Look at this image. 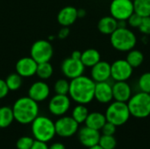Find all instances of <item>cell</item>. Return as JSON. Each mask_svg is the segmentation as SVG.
I'll use <instances>...</instances> for the list:
<instances>
[{"mask_svg":"<svg viewBox=\"0 0 150 149\" xmlns=\"http://www.w3.org/2000/svg\"><path fill=\"white\" fill-rule=\"evenodd\" d=\"M144 54L142 51L134 48L127 52L126 60L134 68H135L142 66L144 61Z\"/></svg>","mask_w":150,"mask_h":149,"instance_id":"cell-23","label":"cell"},{"mask_svg":"<svg viewBox=\"0 0 150 149\" xmlns=\"http://www.w3.org/2000/svg\"><path fill=\"white\" fill-rule=\"evenodd\" d=\"M50 88L49 85L43 80H39L33 83L27 92V96L37 103L43 102L49 97Z\"/></svg>","mask_w":150,"mask_h":149,"instance_id":"cell-13","label":"cell"},{"mask_svg":"<svg viewBox=\"0 0 150 149\" xmlns=\"http://www.w3.org/2000/svg\"><path fill=\"white\" fill-rule=\"evenodd\" d=\"M85 70L84 65L81 60H76L71 57H68L62 61L61 64V71L63 76L71 80L83 75Z\"/></svg>","mask_w":150,"mask_h":149,"instance_id":"cell-12","label":"cell"},{"mask_svg":"<svg viewBox=\"0 0 150 149\" xmlns=\"http://www.w3.org/2000/svg\"><path fill=\"white\" fill-rule=\"evenodd\" d=\"M70 105L71 99L69 95L55 94L49 100L48 111L54 116L62 117L69 112Z\"/></svg>","mask_w":150,"mask_h":149,"instance_id":"cell-11","label":"cell"},{"mask_svg":"<svg viewBox=\"0 0 150 149\" xmlns=\"http://www.w3.org/2000/svg\"><path fill=\"white\" fill-rule=\"evenodd\" d=\"M110 42L115 50L119 52H128L135 48L137 36L127 27H118L110 35Z\"/></svg>","mask_w":150,"mask_h":149,"instance_id":"cell-3","label":"cell"},{"mask_svg":"<svg viewBox=\"0 0 150 149\" xmlns=\"http://www.w3.org/2000/svg\"><path fill=\"white\" fill-rule=\"evenodd\" d=\"M31 131L36 141L48 142L55 136L54 122L47 116L39 115L31 123Z\"/></svg>","mask_w":150,"mask_h":149,"instance_id":"cell-4","label":"cell"},{"mask_svg":"<svg viewBox=\"0 0 150 149\" xmlns=\"http://www.w3.org/2000/svg\"><path fill=\"white\" fill-rule=\"evenodd\" d=\"M9 92H10V90L6 85L5 81L4 79L0 78V99H3L5 97H7Z\"/></svg>","mask_w":150,"mask_h":149,"instance_id":"cell-36","label":"cell"},{"mask_svg":"<svg viewBox=\"0 0 150 149\" xmlns=\"http://www.w3.org/2000/svg\"><path fill=\"white\" fill-rule=\"evenodd\" d=\"M54 39H55V37H54V36H53V35H51V36H50V37L48 38V40H49V41L51 42V41H52V40H54Z\"/></svg>","mask_w":150,"mask_h":149,"instance_id":"cell-44","label":"cell"},{"mask_svg":"<svg viewBox=\"0 0 150 149\" xmlns=\"http://www.w3.org/2000/svg\"><path fill=\"white\" fill-rule=\"evenodd\" d=\"M34 140L29 136H22L16 142L17 149H31Z\"/></svg>","mask_w":150,"mask_h":149,"instance_id":"cell-32","label":"cell"},{"mask_svg":"<svg viewBox=\"0 0 150 149\" xmlns=\"http://www.w3.org/2000/svg\"><path fill=\"white\" fill-rule=\"evenodd\" d=\"M81 55H82V52H80L79 50H75L71 53L70 57L76 60H80L81 59Z\"/></svg>","mask_w":150,"mask_h":149,"instance_id":"cell-40","label":"cell"},{"mask_svg":"<svg viewBox=\"0 0 150 149\" xmlns=\"http://www.w3.org/2000/svg\"><path fill=\"white\" fill-rule=\"evenodd\" d=\"M86 16V11L83 8H80V9H77V17L78 18H84Z\"/></svg>","mask_w":150,"mask_h":149,"instance_id":"cell-41","label":"cell"},{"mask_svg":"<svg viewBox=\"0 0 150 149\" xmlns=\"http://www.w3.org/2000/svg\"><path fill=\"white\" fill-rule=\"evenodd\" d=\"M31 149H48V146H47V142L34 140V142H33Z\"/></svg>","mask_w":150,"mask_h":149,"instance_id":"cell-38","label":"cell"},{"mask_svg":"<svg viewBox=\"0 0 150 149\" xmlns=\"http://www.w3.org/2000/svg\"><path fill=\"white\" fill-rule=\"evenodd\" d=\"M109 11L110 15L117 21H127L134 12L133 0H112Z\"/></svg>","mask_w":150,"mask_h":149,"instance_id":"cell-8","label":"cell"},{"mask_svg":"<svg viewBox=\"0 0 150 149\" xmlns=\"http://www.w3.org/2000/svg\"><path fill=\"white\" fill-rule=\"evenodd\" d=\"M137 84L140 91L150 94V72L143 73L139 77Z\"/></svg>","mask_w":150,"mask_h":149,"instance_id":"cell-31","label":"cell"},{"mask_svg":"<svg viewBox=\"0 0 150 149\" xmlns=\"http://www.w3.org/2000/svg\"><path fill=\"white\" fill-rule=\"evenodd\" d=\"M98 145L103 149H115L117 146V141L114 135L102 134L100 136Z\"/></svg>","mask_w":150,"mask_h":149,"instance_id":"cell-30","label":"cell"},{"mask_svg":"<svg viewBox=\"0 0 150 149\" xmlns=\"http://www.w3.org/2000/svg\"><path fill=\"white\" fill-rule=\"evenodd\" d=\"M37 65L38 63L31 56L22 57L16 62V73H18L23 78L32 77L36 75Z\"/></svg>","mask_w":150,"mask_h":149,"instance_id":"cell-14","label":"cell"},{"mask_svg":"<svg viewBox=\"0 0 150 149\" xmlns=\"http://www.w3.org/2000/svg\"><path fill=\"white\" fill-rule=\"evenodd\" d=\"M96 83L89 76H80L69 82V97L80 105H88L94 100Z\"/></svg>","mask_w":150,"mask_h":149,"instance_id":"cell-1","label":"cell"},{"mask_svg":"<svg viewBox=\"0 0 150 149\" xmlns=\"http://www.w3.org/2000/svg\"><path fill=\"white\" fill-rule=\"evenodd\" d=\"M14 121L12 108L9 106L0 107V128H6L10 126Z\"/></svg>","mask_w":150,"mask_h":149,"instance_id":"cell-24","label":"cell"},{"mask_svg":"<svg viewBox=\"0 0 150 149\" xmlns=\"http://www.w3.org/2000/svg\"><path fill=\"white\" fill-rule=\"evenodd\" d=\"M91 68V78L95 83L107 82L111 78V64L105 61H99Z\"/></svg>","mask_w":150,"mask_h":149,"instance_id":"cell-16","label":"cell"},{"mask_svg":"<svg viewBox=\"0 0 150 149\" xmlns=\"http://www.w3.org/2000/svg\"><path fill=\"white\" fill-rule=\"evenodd\" d=\"M89 110L86 107L85 105H80L77 104L74 109L72 110V114L71 117L80 125L85 122L88 115H89Z\"/></svg>","mask_w":150,"mask_h":149,"instance_id":"cell-26","label":"cell"},{"mask_svg":"<svg viewBox=\"0 0 150 149\" xmlns=\"http://www.w3.org/2000/svg\"><path fill=\"white\" fill-rule=\"evenodd\" d=\"M48 149H66V148L61 142H54L52 145H50V147H48Z\"/></svg>","mask_w":150,"mask_h":149,"instance_id":"cell-39","label":"cell"},{"mask_svg":"<svg viewBox=\"0 0 150 149\" xmlns=\"http://www.w3.org/2000/svg\"><path fill=\"white\" fill-rule=\"evenodd\" d=\"M134 12L142 18L150 17V0H133Z\"/></svg>","mask_w":150,"mask_h":149,"instance_id":"cell-28","label":"cell"},{"mask_svg":"<svg viewBox=\"0 0 150 149\" xmlns=\"http://www.w3.org/2000/svg\"><path fill=\"white\" fill-rule=\"evenodd\" d=\"M139 31L145 34V35H149L150 34V17H145L142 18V23L139 26Z\"/></svg>","mask_w":150,"mask_h":149,"instance_id":"cell-34","label":"cell"},{"mask_svg":"<svg viewBox=\"0 0 150 149\" xmlns=\"http://www.w3.org/2000/svg\"><path fill=\"white\" fill-rule=\"evenodd\" d=\"M54 55V47L48 40H39L33 42L30 49V56L37 62L50 61Z\"/></svg>","mask_w":150,"mask_h":149,"instance_id":"cell-7","label":"cell"},{"mask_svg":"<svg viewBox=\"0 0 150 149\" xmlns=\"http://www.w3.org/2000/svg\"><path fill=\"white\" fill-rule=\"evenodd\" d=\"M55 133L62 138H69L79 130V124L70 116H62L55 122Z\"/></svg>","mask_w":150,"mask_h":149,"instance_id":"cell-9","label":"cell"},{"mask_svg":"<svg viewBox=\"0 0 150 149\" xmlns=\"http://www.w3.org/2000/svg\"><path fill=\"white\" fill-rule=\"evenodd\" d=\"M118 27H127V22L126 20L118 21Z\"/></svg>","mask_w":150,"mask_h":149,"instance_id":"cell-42","label":"cell"},{"mask_svg":"<svg viewBox=\"0 0 150 149\" xmlns=\"http://www.w3.org/2000/svg\"><path fill=\"white\" fill-rule=\"evenodd\" d=\"M11 108L14 120L21 125L31 124L39 116L40 112L38 103L28 96L18 98Z\"/></svg>","mask_w":150,"mask_h":149,"instance_id":"cell-2","label":"cell"},{"mask_svg":"<svg viewBox=\"0 0 150 149\" xmlns=\"http://www.w3.org/2000/svg\"><path fill=\"white\" fill-rule=\"evenodd\" d=\"M116 129H117V126L115 125H113L111 122L106 121L100 131H102V134H105V135H114V133H116Z\"/></svg>","mask_w":150,"mask_h":149,"instance_id":"cell-35","label":"cell"},{"mask_svg":"<svg viewBox=\"0 0 150 149\" xmlns=\"http://www.w3.org/2000/svg\"><path fill=\"white\" fill-rule=\"evenodd\" d=\"M106 121L112 123L116 126H120L126 124L130 117V112L127 104L125 102L115 101L111 102L105 111Z\"/></svg>","mask_w":150,"mask_h":149,"instance_id":"cell-6","label":"cell"},{"mask_svg":"<svg viewBox=\"0 0 150 149\" xmlns=\"http://www.w3.org/2000/svg\"><path fill=\"white\" fill-rule=\"evenodd\" d=\"M94 99H96L100 104H109L113 99L112 95V84L107 82L96 83Z\"/></svg>","mask_w":150,"mask_h":149,"instance_id":"cell-17","label":"cell"},{"mask_svg":"<svg viewBox=\"0 0 150 149\" xmlns=\"http://www.w3.org/2000/svg\"><path fill=\"white\" fill-rule=\"evenodd\" d=\"M80 60L85 68H91L101 61V54L95 48H88L82 52Z\"/></svg>","mask_w":150,"mask_h":149,"instance_id":"cell-21","label":"cell"},{"mask_svg":"<svg viewBox=\"0 0 150 149\" xmlns=\"http://www.w3.org/2000/svg\"><path fill=\"white\" fill-rule=\"evenodd\" d=\"M127 106L132 117L146 119L150 115V94L139 91L130 97Z\"/></svg>","mask_w":150,"mask_h":149,"instance_id":"cell-5","label":"cell"},{"mask_svg":"<svg viewBox=\"0 0 150 149\" xmlns=\"http://www.w3.org/2000/svg\"><path fill=\"white\" fill-rule=\"evenodd\" d=\"M142 17H141L140 15L134 12L129 17V18L127 20V25H129L133 28H139V26L142 23Z\"/></svg>","mask_w":150,"mask_h":149,"instance_id":"cell-33","label":"cell"},{"mask_svg":"<svg viewBox=\"0 0 150 149\" xmlns=\"http://www.w3.org/2000/svg\"><path fill=\"white\" fill-rule=\"evenodd\" d=\"M53 74H54V68L50 63V61L38 63L35 76H37L40 80L46 81L49 79L53 76Z\"/></svg>","mask_w":150,"mask_h":149,"instance_id":"cell-25","label":"cell"},{"mask_svg":"<svg viewBox=\"0 0 150 149\" xmlns=\"http://www.w3.org/2000/svg\"><path fill=\"white\" fill-rule=\"evenodd\" d=\"M69 82L65 78L58 79L54 84V91L59 95H69Z\"/></svg>","mask_w":150,"mask_h":149,"instance_id":"cell-29","label":"cell"},{"mask_svg":"<svg viewBox=\"0 0 150 149\" xmlns=\"http://www.w3.org/2000/svg\"><path fill=\"white\" fill-rule=\"evenodd\" d=\"M134 73V68L125 59H119L111 64V78L114 82L128 81Z\"/></svg>","mask_w":150,"mask_h":149,"instance_id":"cell-10","label":"cell"},{"mask_svg":"<svg viewBox=\"0 0 150 149\" xmlns=\"http://www.w3.org/2000/svg\"><path fill=\"white\" fill-rule=\"evenodd\" d=\"M4 81L10 91H16L19 90L23 84V77L16 72L8 75Z\"/></svg>","mask_w":150,"mask_h":149,"instance_id":"cell-27","label":"cell"},{"mask_svg":"<svg viewBox=\"0 0 150 149\" xmlns=\"http://www.w3.org/2000/svg\"><path fill=\"white\" fill-rule=\"evenodd\" d=\"M105 122H106V118L105 114L98 112H93L89 113L84 123L86 126L100 131L103 126L105 124Z\"/></svg>","mask_w":150,"mask_h":149,"instance_id":"cell-22","label":"cell"},{"mask_svg":"<svg viewBox=\"0 0 150 149\" xmlns=\"http://www.w3.org/2000/svg\"><path fill=\"white\" fill-rule=\"evenodd\" d=\"M77 18V9L74 6H65L57 14V21L62 26L69 27Z\"/></svg>","mask_w":150,"mask_h":149,"instance_id":"cell-19","label":"cell"},{"mask_svg":"<svg viewBox=\"0 0 150 149\" xmlns=\"http://www.w3.org/2000/svg\"><path fill=\"white\" fill-rule=\"evenodd\" d=\"M78 140L85 148H91L98 145L101 136L100 131L92 129L88 126H83L78 130Z\"/></svg>","mask_w":150,"mask_h":149,"instance_id":"cell-15","label":"cell"},{"mask_svg":"<svg viewBox=\"0 0 150 149\" xmlns=\"http://www.w3.org/2000/svg\"><path fill=\"white\" fill-rule=\"evenodd\" d=\"M112 95L115 101L127 103L133 95L132 88L127 81L115 82L112 84Z\"/></svg>","mask_w":150,"mask_h":149,"instance_id":"cell-18","label":"cell"},{"mask_svg":"<svg viewBox=\"0 0 150 149\" xmlns=\"http://www.w3.org/2000/svg\"><path fill=\"white\" fill-rule=\"evenodd\" d=\"M88 149H103L98 144V145H95V146H93V147H91V148H89Z\"/></svg>","mask_w":150,"mask_h":149,"instance_id":"cell-43","label":"cell"},{"mask_svg":"<svg viewBox=\"0 0 150 149\" xmlns=\"http://www.w3.org/2000/svg\"><path fill=\"white\" fill-rule=\"evenodd\" d=\"M117 28L118 21L111 15L101 18L98 23V31L105 35H111Z\"/></svg>","mask_w":150,"mask_h":149,"instance_id":"cell-20","label":"cell"},{"mask_svg":"<svg viewBox=\"0 0 150 149\" xmlns=\"http://www.w3.org/2000/svg\"><path fill=\"white\" fill-rule=\"evenodd\" d=\"M69 33H70V29H69V27H68V26H62V27L59 30L58 34H57V37H58L60 40H64V39H66V38L69 37Z\"/></svg>","mask_w":150,"mask_h":149,"instance_id":"cell-37","label":"cell"}]
</instances>
